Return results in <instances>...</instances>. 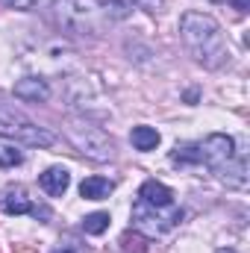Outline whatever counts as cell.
I'll return each instance as SVG.
<instances>
[{
    "instance_id": "5bb4252c",
    "label": "cell",
    "mask_w": 250,
    "mask_h": 253,
    "mask_svg": "<svg viewBox=\"0 0 250 253\" xmlns=\"http://www.w3.org/2000/svg\"><path fill=\"white\" fill-rule=\"evenodd\" d=\"M174 165H200V153H197V144H177V150H174Z\"/></svg>"
},
{
    "instance_id": "277c9868",
    "label": "cell",
    "mask_w": 250,
    "mask_h": 253,
    "mask_svg": "<svg viewBox=\"0 0 250 253\" xmlns=\"http://www.w3.org/2000/svg\"><path fill=\"white\" fill-rule=\"evenodd\" d=\"M0 135L3 138H15V141L30 144V147H50L56 141L53 132L36 126L27 115L15 112L12 106H3V103H0Z\"/></svg>"
},
{
    "instance_id": "ac0fdd59",
    "label": "cell",
    "mask_w": 250,
    "mask_h": 253,
    "mask_svg": "<svg viewBox=\"0 0 250 253\" xmlns=\"http://www.w3.org/2000/svg\"><path fill=\"white\" fill-rule=\"evenodd\" d=\"M230 3H233L239 12H248V6H250V0H230Z\"/></svg>"
},
{
    "instance_id": "ffe728a7",
    "label": "cell",
    "mask_w": 250,
    "mask_h": 253,
    "mask_svg": "<svg viewBox=\"0 0 250 253\" xmlns=\"http://www.w3.org/2000/svg\"><path fill=\"white\" fill-rule=\"evenodd\" d=\"M218 253H233V251H224V248H221V251H218Z\"/></svg>"
},
{
    "instance_id": "5b68a950",
    "label": "cell",
    "mask_w": 250,
    "mask_h": 253,
    "mask_svg": "<svg viewBox=\"0 0 250 253\" xmlns=\"http://www.w3.org/2000/svg\"><path fill=\"white\" fill-rule=\"evenodd\" d=\"M233 138L230 135H224V132H212V135H206L200 144H197V153H200V165H206V168H212V171H224L227 168V162L233 159Z\"/></svg>"
},
{
    "instance_id": "9a60e30c",
    "label": "cell",
    "mask_w": 250,
    "mask_h": 253,
    "mask_svg": "<svg viewBox=\"0 0 250 253\" xmlns=\"http://www.w3.org/2000/svg\"><path fill=\"white\" fill-rule=\"evenodd\" d=\"M24 162V153L15 144H0V168H15Z\"/></svg>"
},
{
    "instance_id": "30bf717a",
    "label": "cell",
    "mask_w": 250,
    "mask_h": 253,
    "mask_svg": "<svg viewBox=\"0 0 250 253\" xmlns=\"http://www.w3.org/2000/svg\"><path fill=\"white\" fill-rule=\"evenodd\" d=\"M112 189H115V183L106 180V177H88V180L80 183V194L85 200H106L112 194Z\"/></svg>"
},
{
    "instance_id": "8fae6325",
    "label": "cell",
    "mask_w": 250,
    "mask_h": 253,
    "mask_svg": "<svg viewBox=\"0 0 250 253\" xmlns=\"http://www.w3.org/2000/svg\"><path fill=\"white\" fill-rule=\"evenodd\" d=\"M129 141H132L135 150L147 153V150H156V144H159V132H156L153 126H135V129L129 132Z\"/></svg>"
},
{
    "instance_id": "2e32d148",
    "label": "cell",
    "mask_w": 250,
    "mask_h": 253,
    "mask_svg": "<svg viewBox=\"0 0 250 253\" xmlns=\"http://www.w3.org/2000/svg\"><path fill=\"white\" fill-rule=\"evenodd\" d=\"M121 248H124V253H147V239L138 233H124Z\"/></svg>"
},
{
    "instance_id": "e0dca14e",
    "label": "cell",
    "mask_w": 250,
    "mask_h": 253,
    "mask_svg": "<svg viewBox=\"0 0 250 253\" xmlns=\"http://www.w3.org/2000/svg\"><path fill=\"white\" fill-rule=\"evenodd\" d=\"M9 9H21V12H27V9H36V6H44V3H53V0H3Z\"/></svg>"
},
{
    "instance_id": "52a82bcc",
    "label": "cell",
    "mask_w": 250,
    "mask_h": 253,
    "mask_svg": "<svg viewBox=\"0 0 250 253\" xmlns=\"http://www.w3.org/2000/svg\"><path fill=\"white\" fill-rule=\"evenodd\" d=\"M0 209L6 215H33V200L27 197L24 189L9 186V189L0 191Z\"/></svg>"
},
{
    "instance_id": "ba28073f",
    "label": "cell",
    "mask_w": 250,
    "mask_h": 253,
    "mask_svg": "<svg viewBox=\"0 0 250 253\" xmlns=\"http://www.w3.org/2000/svg\"><path fill=\"white\" fill-rule=\"evenodd\" d=\"M138 200L147 203V206H153V209H165V206L174 203V191L168 189L165 183L147 180V183H141V189H138Z\"/></svg>"
},
{
    "instance_id": "8992f818",
    "label": "cell",
    "mask_w": 250,
    "mask_h": 253,
    "mask_svg": "<svg viewBox=\"0 0 250 253\" xmlns=\"http://www.w3.org/2000/svg\"><path fill=\"white\" fill-rule=\"evenodd\" d=\"M12 91H15L18 100H27V103H44L50 97V85L42 77H24V80L15 83Z\"/></svg>"
},
{
    "instance_id": "9c48e42d",
    "label": "cell",
    "mask_w": 250,
    "mask_h": 253,
    "mask_svg": "<svg viewBox=\"0 0 250 253\" xmlns=\"http://www.w3.org/2000/svg\"><path fill=\"white\" fill-rule=\"evenodd\" d=\"M39 186L47 191L50 197H62L65 191H68V186H71V174L65 171V168H47L42 177H39Z\"/></svg>"
},
{
    "instance_id": "7c38bea8",
    "label": "cell",
    "mask_w": 250,
    "mask_h": 253,
    "mask_svg": "<svg viewBox=\"0 0 250 253\" xmlns=\"http://www.w3.org/2000/svg\"><path fill=\"white\" fill-rule=\"evenodd\" d=\"M135 0H106L103 3V12H106V21H121L132 12Z\"/></svg>"
},
{
    "instance_id": "7a4b0ae2",
    "label": "cell",
    "mask_w": 250,
    "mask_h": 253,
    "mask_svg": "<svg viewBox=\"0 0 250 253\" xmlns=\"http://www.w3.org/2000/svg\"><path fill=\"white\" fill-rule=\"evenodd\" d=\"M65 135H68V141H71L80 153H85V156L94 159V162H109V159L115 156V141H112L100 126L91 124V121L71 118V121L65 124Z\"/></svg>"
},
{
    "instance_id": "4fadbf2b",
    "label": "cell",
    "mask_w": 250,
    "mask_h": 253,
    "mask_svg": "<svg viewBox=\"0 0 250 253\" xmlns=\"http://www.w3.org/2000/svg\"><path fill=\"white\" fill-rule=\"evenodd\" d=\"M106 227H109V215L106 212H91V215L83 218V230L88 236H100V233H106Z\"/></svg>"
},
{
    "instance_id": "3957f363",
    "label": "cell",
    "mask_w": 250,
    "mask_h": 253,
    "mask_svg": "<svg viewBox=\"0 0 250 253\" xmlns=\"http://www.w3.org/2000/svg\"><path fill=\"white\" fill-rule=\"evenodd\" d=\"M103 3L106 0H59L56 18L71 33H97L106 24Z\"/></svg>"
},
{
    "instance_id": "6da1fadb",
    "label": "cell",
    "mask_w": 250,
    "mask_h": 253,
    "mask_svg": "<svg viewBox=\"0 0 250 253\" xmlns=\"http://www.w3.org/2000/svg\"><path fill=\"white\" fill-rule=\"evenodd\" d=\"M180 39L188 53L206 68H221L230 59L221 24L206 12H186L180 18Z\"/></svg>"
},
{
    "instance_id": "d6986e66",
    "label": "cell",
    "mask_w": 250,
    "mask_h": 253,
    "mask_svg": "<svg viewBox=\"0 0 250 253\" xmlns=\"http://www.w3.org/2000/svg\"><path fill=\"white\" fill-rule=\"evenodd\" d=\"M53 253H80V251H74V248H68V245H65V248H56Z\"/></svg>"
}]
</instances>
